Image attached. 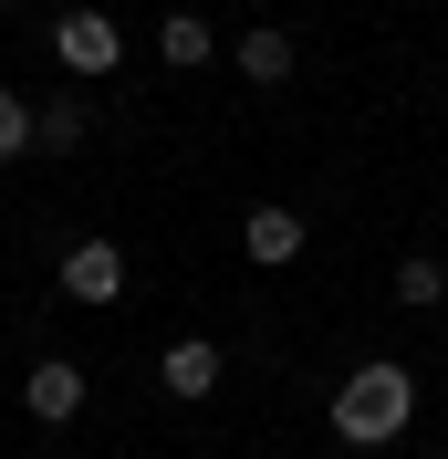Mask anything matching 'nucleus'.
<instances>
[{"instance_id":"obj_11","label":"nucleus","mask_w":448,"mask_h":459,"mask_svg":"<svg viewBox=\"0 0 448 459\" xmlns=\"http://www.w3.org/2000/svg\"><path fill=\"white\" fill-rule=\"evenodd\" d=\"M22 146H31V105H22V94H0V157H22Z\"/></svg>"},{"instance_id":"obj_9","label":"nucleus","mask_w":448,"mask_h":459,"mask_svg":"<svg viewBox=\"0 0 448 459\" xmlns=\"http://www.w3.org/2000/svg\"><path fill=\"white\" fill-rule=\"evenodd\" d=\"M396 303H407V314H438V303H448V261H427V251H407V261H396Z\"/></svg>"},{"instance_id":"obj_3","label":"nucleus","mask_w":448,"mask_h":459,"mask_svg":"<svg viewBox=\"0 0 448 459\" xmlns=\"http://www.w3.org/2000/svg\"><path fill=\"white\" fill-rule=\"evenodd\" d=\"M22 407L42 418V429H63V418H84V366H73V355H42V366L22 376Z\"/></svg>"},{"instance_id":"obj_4","label":"nucleus","mask_w":448,"mask_h":459,"mask_svg":"<svg viewBox=\"0 0 448 459\" xmlns=\"http://www.w3.org/2000/svg\"><path fill=\"white\" fill-rule=\"evenodd\" d=\"M63 292L73 303H125V251L115 240H73L63 251Z\"/></svg>"},{"instance_id":"obj_5","label":"nucleus","mask_w":448,"mask_h":459,"mask_svg":"<svg viewBox=\"0 0 448 459\" xmlns=\"http://www.w3.org/2000/svg\"><path fill=\"white\" fill-rule=\"evenodd\" d=\"M157 376H168V397H209V386H220V344H209V334H177L168 355H157Z\"/></svg>"},{"instance_id":"obj_7","label":"nucleus","mask_w":448,"mask_h":459,"mask_svg":"<svg viewBox=\"0 0 448 459\" xmlns=\"http://www.w3.org/2000/svg\"><path fill=\"white\" fill-rule=\"evenodd\" d=\"M240 240H251L261 272H281V261L303 251V209H251V230H240Z\"/></svg>"},{"instance_id":"obj_6","label":"nucleus","mask_w":448,"mask_h":459,"mask_svg":"<svg viewBox=\"0 0 448 459\" xmlns=\"http://www.w3.org/2000/svg\"><path fill=\"white\" fill-rule=\"evenodd\" d=\"M84 126H94V115H84V84L53 94V105H31V146H42V157H73V146H84Z\"/></svg>"},{"instance_id":"obj_2","label":"nucleus","mask_w":448,"mask_h":459,"mask_svg":"<svg viewBox=\"0 0 448 459\" xmlns=\"http://www.w3.org/2000/svg\"><path fill=\"white\" fill-rule=\"evenodd\" d=\"M53 53H63V74H73V84H94V74H115V63H125V31H115L105 11H63V22H53Z\"/></svg>"},{"instance_id":"obj_10","label":"nucleus","mask_w":448,"mask_h":459,"mask_svg":"<svg viewBox=\"0 0 448 459\" xmlns=\"http://www.w3.org/2000/svg\"><path fill=\"white\" fill-rule=\"evenodd\" d=\"M157 53H168L177 74H188V63H209V53H220V31L198 22V11H168V22H157Z\"/></svg>"},{"instance_id":"obj_8","label":"nucleus","mask_w":448,"mask_h":459,"mask_svg":"<svg viewBox=\"0 0 448 459\" xmlns=\"http://www.w3.org/2000/svg\"><path fill=\"white\" fill-rule=\"evenodd\" d=\"M229 53H240V74H251V84H292V31H240V42H229Z\"/></svg>"},{"instance_id":"obj_1","label":"nucleus","mask_w":448,"mask_h":459,"mask_svg":"<svg viewBox=\"0 0 448 459\" xmlns=\"http://www.w3.org/2000/svg\"><path fill=\"white\" fill-rule=\"evenodd\" d=\"M407 418H418V376L386 366V355L334 386V438L344 449H386V438H407Z\"/></svg>"}]
</instances>
